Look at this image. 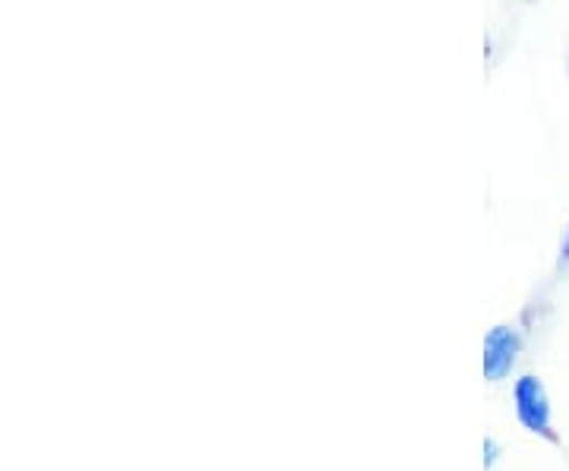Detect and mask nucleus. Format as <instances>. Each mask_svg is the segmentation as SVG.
Segmentation results:
<instances>
[{
	"label": "nucleus",
	"instance_id": "f03ea898",
	"mask_svg": "<svg viewBox=\"0 0 569 471\" xmlns=\"http://www.w3.org/2000/svg\"><path fill=\"white\" fill-rule=\"evenodd\" d=\"M522 329L516 323H497L488 329L485 342H481V373L488 383H503L512 377V370L519 368L522 358Z\"/></svg>",
	"mask_w": 569,
	"mask_h": 471
},
{
	"label": "nucleus",
	"instance_id": "f257e3e1",
	"mask_svg": "<svg viewBox=\"0 0 569 471\" xmlns=\"http://www.w3.org/2000/svg\"><path fill=\"white\" fill-rule=\"evenodd\" d=\"M512 411H516V421L522 424V431H529L531 437H541V440H550V443L557 440L553 405H550V392L541 377L522 373L512 383Z\"/></svg>",
	"mask_w": 569,
	"mask_h": 471
},
{
	"label": "nucleus",
	"instance_id": "7ed1b4c3",
	"mask_svg": "<svg viewBox=\"0 0 569 471\" xmlns=\"http://www.w3.org/2000/svg\"><path fill=\"white\" fill-rule=\"evenodd\" d=\"M497 462H500V443L493 437H488L485 440V469H497Z\"/></svg>",
	"mask_w": 569,
	"mask_h": 471
},
{
	"label": "nucleus",
	"instance_id": "20e7f679",
	"mask_svg": "<svg viewBox=\"0 0 569 471\" xmlns=\"http://www.w3.org/2000/svg\"><path fill=\"white\" fill-rule=\"evenodd\" d=\"M560 269H569V222L563 228V241H560V257H557Z\"/></svg>",
	"mask_w": 569,
	"mask_h": 471
}]
</instances>
